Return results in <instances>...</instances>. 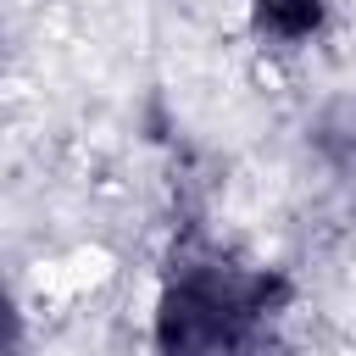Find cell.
<instances>
[{
  "label": "cell",
  "mask_w": 356,
  "mask_h": 356,
  "mask_svg": "<svg viewBox=\"0 0 356 356\" xmlns=\"http://www.w3.org/2000/svg\"><path fill=\"white\" fill-rule=\"evenodd\" d=\"M239 278L234 267H184L161 300H156V356H250L256 339V317L239 300Z\"/></svg>",
  "instance_id": "obj_1"
},
{
  "label": "cell",
  "mask_w": 356,
  "mask_h": 356,
  "mask_svg": "<svg viewBox=\"0 0 356 356\" xmlns=\"http://www.w3.org/2000/svg\"><path fill=\"white\" fill-rule=\"evenodd\" d=\"M328 22V0H250V28L273 44H306Z\"/></svg>",
  "instance_id": "obj_2"
},
{
  "label": "cell",
  "mask_w": 356,
  "mask_h": 356,
  "mask_svg": "<svg viewBox=\"0 0 356 356\" xmlns=\"http://www.w3.org/2000/svg\"><path fill=\"white\" fill-rule=\"evenodd\" d=\"M0 356H28V317L11 295H0Z\"/></svg>",
  "instance_id": "obj_3"
}]
</instances>
